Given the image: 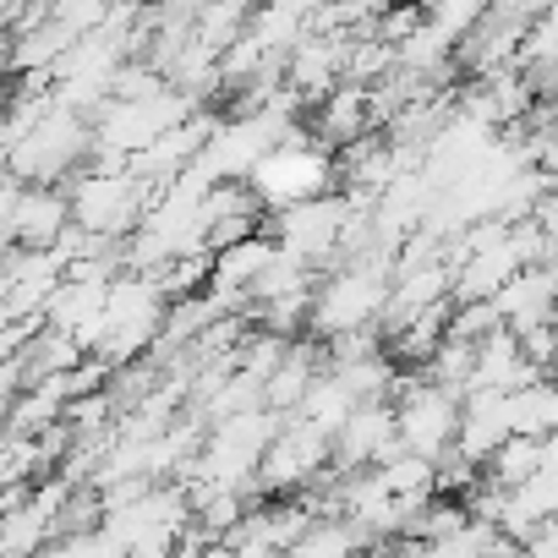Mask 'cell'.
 <instances>
[{"instance_id":"cell-3","label":"cell","mask_w":558,"mask_h":558,"mask_svg":"<svg viewBox=\"0 0 558 558\" xmlns=\"http://www.w3.org/2000/svg\"><path fill=\"white\" fill-rule=\"evenodd\" d=\"M66 225H72L66 192H56V186H23L17 192V203H12V241L23 252H50Z\"/></svg>"},{"instance_id":"cell-1","label":"cell","mask_w":558,"mask_h":558,"mask_svg":"<svg viewBox=\"0 0 558 558\" xmlns=\"http://www.w3.org/2000/svg\"><path fill=\"white\" fill-rule=\"evenodd\" d=\"M252 203L263 214H279V208H296V203H313V197H329L335 192V154H324L313 137H291V143H279L268 148L246 181Z\"/></svg>"},{"instance_id":"cell-4","label":"cell","mask_w":558,"mask_h":558,"mask_svg":"<svg viewBox=\"0 0 558 558\" xmlns=\"http://www.w3.org/2000/svg\"><path fill=\"white\" fill-rule=\"evenodd\" d=\"M356 411V400L329 378V373H318L313 384H307V395H302V405H296V416H286V422H302L307 433H318L324 444H335V433L345 427V416Z\"/></svg>"},{"instance_id":"cell-5","label":"cell","mask_w":558,"mask_h":558,"mask_svg":"<svg viewBox=\"0 0 558 558\" xmlns=\"http://www.w3.org/2000/svg\"><path fill=\"white\" fill-rule=\"evenodd\" d=\"M553 422H558V400H553L547 384H525V389L504 395L509 438H553Z\"/></svg>"},{"instance_id":"cell-2","label":"cell","mask_w":558,"mask_h":558,"mask_svg":"<svg viewBox=\"0 0 558 558\" xmlns=\"http://www.w3.org/2000/svg\"><path fill=\"white\" fill-rule=\"evenodd\" d=\"M324 471H329V444L318 433H307L302 422H279V433L268 438V449L257 460V476H263V487L274 498L307 493Z\"/></svg>"}]
</instances>
